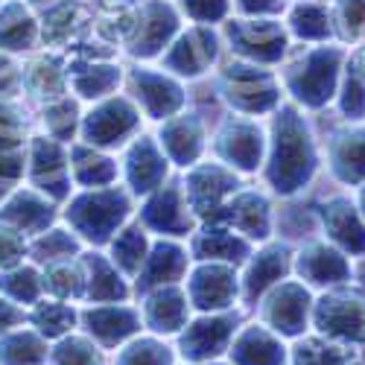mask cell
<instances>
[{
	"mask_svg": "<svg viewBox=\"0 0 365 365\" xmlns=\"http://www.w3.org/2000/svg\"><path fill=\"white\" fill-rule=\"evenodd\" d=\"M21 255V240L12 231H0V263H12Z\"/></svg>",
	"mask_w": 365,
	"mask_h": 365,
	"instance_id": "60d3db41",
	"label": "cell"
},
{
	"mask_svg": "<svg viewBox=\"0 0 365 365\" xmlns=\"http://www.w3.org/2000/svg\"><path fill=\"white\" fill-rule=\"evenodd\" d=\"M185 272V252L170 246V242H161V246L152 252L149 266L143 272V284L140 287H152V284H167L173 278H178Z\"/></svg>",
	"mask_w": 365,
	"mask_h": 365,
	"instance_id": "603a6c76",
	"label": "cell"
},
{
	"mask_svg": "<svg viewBox=\"0 0 365 365\" xmlns=\"http://www.w3.org/2000/svg\"><path fill=\"white\" fill-rule=\"evenodd\" d=\"M138 313L129 307H100L85 313V327L103 345H117L138 330Z\"/></svg>",
	"mask_w": 365,
	"mask_h": 365,
	"instance_id": "30bf717a",
	"label": "cell"
},
{
	"mask_svg": "<svg viewBox=\"0 0 365 365\" xmlns=\"http://www.w3.org/2000/svg\"><path fill=\"white\" fill-rule=\"evenodd\" d=\"M316 324L327 336L365 342V298L345 292L324 298L316 307Z\"/></svg>",
	"mask_w": 365,
	"mask_h": 365,
	"instance_id": "3957f363",
	"label": "cell"
},
{
	"mask_svg": "<svg viewBox=\"0 0 365 365\" xmlns=\"http://www.w3.org/2000/svg\"><path fill=\"white\" fill-rule=\"evenodd\" d=\"M82 287V278L76 269H68V266H58L50 272V289L58 292V295H76Z\"/></svg>",
	"mask_w": 365,
	"mask_h": 365,
	"instance_id": "74e56055",
	"label": "cell"
},
{
	"mask_svg": "<svg viewBox=\"0 0 365 365\" xmlns=\"http://www.w3.org/2000/svg\"><path fill=\"white\" fill-rule=\"evenodd\" d=\"M220 149L231 164H237L242 170H255L260 161V152H263V140L255 126L237 123V126L225 129V135L220 138Z\"/></svg>",
	"mask_w": 365,
	"mask_h": 365,
	"instance_id": "5bb4252c",
	"label": "cell"
},
{
	"mask_svg": "<svg viewBox=\"0 0 365 365\" xmlns=\"http://www.w3.org/2000/svg\"><path fill=\"white\" fill-rule=\"evenodd\" d=\"M47 359V345L36 333H15L0 345V365H41Z\"/></svg>",
	"mask_w": 365,
	"mask_h": 365,
	"instance_id": "7402d4cb",
	"label": "cell"
},
{
	"mask_svg": "<svg viewBox=\"0 0 365 365\" xmlns=\"http://www.w3.org/2000/svg\"><path fill=\"white\" fill-rule=\"evenodd\" d=\"M237 322L231 316H205L187 327L181 336V351L187 359H210L228 348Z\"/></svg>",
	"mask_w": 365,
	"mask_h": 365,
	"instance_id": "5b68a950",
	"label": "cell"
},
{
	"mask_svg": "<svg viewBox=\"0 0 365 365\" xmlns=\"http://www.w3.org/2000/svg\"><path fill=\"white\" fill-rule=\"evenodd\" d=\"M231 222L249 237H266L269 228V207L260 196H240L231 205Z\"/></svg>",
	"mask_w": 365,
	"mask_h": 365,
	"instance_id": "cb8c5ba5",
	"label": "cell"
},
{
	"mask_svg": "<svg viewBox=\"0 0 365 365\" xmlns=\"http://www.w3.org/2000/svg\"><path fill=\"white\" fill-rule=\"evenodd\" d=\"M231 103H237L246 111H263L275 103V88L266 82V76H252V79H237L231 85Z\"/></svg>",
	"mask_w": 365,
	"mask_h": 365,
	"instance_id": "d4e9b609",
	"label": "cell"
},
{
	"mask_svg": "<svg viewBox=\"0 0 365 365\" xmlns=\"http://www.w3.org/2000/svg\"><path fill=\"white\" fill-rule=\"evenodd\" d=\"M185 319H187V298L178 289H161L146 304V322L152 324V330L173 333L185 327Z\"/></svg>",
	"mask_w": 365,
	"mask_h": 365,
	"instance_id": "e0dca14e",
	"label": "cell"
},
{
	"mask_svg": "<svg viewBox=\"0 0 365 365\" xmlns=\"http://www.w3.org/2000/svg\"><path fill=\"white\" fill-rule=\"evenodd\" d=\"M295 365H354L345 348L322 339H307L295 348Z\"/></svg>",
	"mask_w": 365,
	"mask_h": 365,
	"instance_id": "4316f807",
	"label": "cell"
},
{
	"mask_svg": "<svg viewBox=\"0 0 365 365\" xmlns=\"http://www.w3.org/2000/svg\"><path fill=\"white\" fill-rule=\"evenodd\" d=\"M117 365H173V354L155 339H140L117 356Z\"/></svg>",
	"mask_w": 365,
	"mask_h": 365,
	"instance_id": "f1b7e54d",
	"label": "cell"
},
{
	"mask_svg": "<svg viewBox=\"0 0 365 365\" xmlns=\"http://www.w3.org/2000/svg\"><path fill=\"white\" fill-rule=\"evenodd\" d=\"M164 146L178 164H190L202 149V132L196 120H175L164 132Z\"/></svg>",
	"mask_w": 365,
	"mask_h": 365,
	"instance_id": "44dd1931",
	"label": "cell"
},
{
	"mask_svg": "<svg viewBox=\"0 0 365 365\" xmlns=\"http://www.w3.org/2000/svg\"><path fill=\"white\" fill-rule=\"evenodd\" d=\"M18 319H21V316H18V310L0 301V330H6V327H9V324H15Z\"/></svg>",
	"mask_w": 365,
	"mask_h": 365,
	"instance_id": "ee69618b",
	"label": "cell"
},
{
	"mask_svg": "<svg viewBox=\"0 0 365 365\" xmlns=\"http://www.w3.org/2000/svg\"><path fill=\"white\" fill-rule=\"evenodd\" d=\"M196 252L202 257H222V260H240V257H246L249 246L242 242L240 237L228 234V231H207L199 237L196 242Z\"/></svg>",
	"mask_w": 365,
	"mask_h": 365,
	"instance_id": "484cf974",
	"label": "cell"
},
{
	"mask_svg": "<svg viewBox=\"0 0 365 365\" xmlns=\"http://www.w3.org/2000/svg\"><path fill=\"white\" fill-rule=\"evenodd\" d=\"M76 178L82 185H106L114 178V164L91 152H76Z\"/></svg>",
	"mask_w": 365,
	"mask_h": 365,
	"instance_id": "1f68e13d",
	"label": "cell"
},
{
	"mask_svg": "<svg viewBox=\"0 0 365 365\" xmlns=\"http://www.w3.org/2000/svg\"><path fill=\"white\" fill-rule=\"evenodd\" d=\"M359 205H362V214H365V187H362V196H359Z\"/></svg>",
	"mask_w": 365,
	"mask_h": 365,
	"instance_id": "f6af8a7d",
	"label": "cell"
},
{
	"mask_svg": "<svg viewBox=\"0 0 365 365\" xmlns=\"http://www.w3.org/2000/svg\"><path fill=\"white\" fill-rule=\"evenodd\" d=\"M307 310H310V295L298 284H284L266 304V322L281 330L284 336H298L307 327Z\"/></svg>",
	"mask_w": 365,
	"mask_h": 365,
	"instance_id": "8992f818",
	"label": "cell"
},
{
	"mask_svg": "<svg viewBox=\"0 0 365 365\" xmlns=\"http://www.w3.org/2000/svg\"><path fill=\"white\" fill-rule=\"evenodd\" d=\"M135 82H138V91H140L138 97H140V103L146 106V111L152 117H164V114H170L181 106V91L173 82H167L161 76H152V73H138Z\"/></svg>",
	"mask_w": 365,
	"mask_h": 365,
	"instance_id": "d6986e66",
	"label": "cell"
},
{
	"mask_svg": "<svg viewBox=\"0 0 365 365\" xmlns=\"http://www.w3.org/2000/svg\"><path fill=\"white\" fill-rule=\"evenodd\" d=\"M287 266H289L287 249H269V252L257 255L255 263L249 266V275H246V298L255 301L260 292H266L275 281H281Z\"/></svg>",
	"mask_w": 365,
	"mask_h": 365,
	"instance_id": "ac0fdd59",
	"label": "cell"
},
{
	"mask_svg": "<svg viewBox=\"0 0 365 365\" xmlns=\"http://www.w3.org/2000/svg\"><path fill=\"white\" fill-rule=\"evenodd\" d=\"M298 269H301V278H307L310 284H319V287L351 278V266L345 263V257L327 246H310L301 255Z\"/></svg>",
	"mask_w": 365,
	"mask_h": 365,
	"instance_id": "7c38bea8",
	"label": "cell"
},
{
	"mask_svg": "<svg viewBox=\"0 0 365 365\" xmlns=\"http://www.w3.org/2000/svg\"><path fill=\"white\" fill-rule=\"evenodd\" d=\"M345 18L351 21L348 26L354 29V33H356V29H362L365 26V0H351L348 9H345Z\"/></svg>",
	"mask_w": 365,
	"mask_h": 365,
	"instance_id": "7bdbcfd3",
	"label": "cell"
},
{
	"mask_svg": "<svg viewBox=\"0 0 365 365\" xmlns=\"http://www.w3.org/2000/svg\"><path fill=\"white\" fill-rule=\"evenodd\" d=\"M129 202L123 193L117 190H103V193H91L85 199H79L71 210V217L76 222L79 231H85V237L91 240H106L114 225L126 217Z\"/></svg>",
	"mask_w": 365,
	"mask_h": 365,
	"instance_id": "7a4b0ae2",
	"label": "cell"
},
{
	"mask_svg": "<svg viewBox=\"0 0 365 365\" xmlns=\"http://www.w3.org/2000/svg\"><path fill=\"white\" fill-rule=\"evenodd\" d=\"M187 202L181 199V193L175 187L158 193L155 199H152L143 210V220L158 228V231H170V234H181L190 228V214H187Z\"/></svg>",
	"mask_w": 365,
	"mask_h": 365,
	"instance_id": "4fadbf2b",
	"label": "cell"
},
{
	"mask_svg": "<svg viewBox=\"0 0 365 365\" xmlns=\"http://www.w3.org/2000/svg\"><path fill=\"white\" fill-rule=\"evenodd\" d=\"M336 53H316L307 58L298 73H289V88L295 91V97L304 100L307 106H322L330 100L333 85H336Z\"/></svg>",
	"mask_w": 365,
	"mask_h": 365,
	"instance_id": "277c9868",
	"label": "cell"
},
{
	"mask_svg": "<svg viewBox=\"0 0 365 365\" xmlns=\"http://www.w3.org/2000/svg\"><path fill=\"white\" fill-rule=\"evenodd\" d=\"M164 173H167V164H164L161 152L146 138L138 140V146L129 152V181H132V187L138 193H146V190L161 185Z\"/></svg>",
	"mask_w": 365,
	"mask_h": 365,
	"instance_id": "9a60e30c",
	"label": "cell"
},
{
	"mask_svg": "<svg viewBox=\"0 0 365 365\" xmlns=\"http://www.w3.org/2000/svg\"><path fill=\"white\" fill-rule=\"evenodd\" d=\"M234 272L225 266H202L190 281V298L202 310H222L237 295Z\"/></svg>",
	"mask_w": 365,
	"mask_h": 365,
	"instance_id": "ba28073f",
	"label": "cell"
},
{
	"mask_svg": "<svg viewBox=\"0 0 365 365\" xmlns=\"http://www.w3.org/2000/svg\"><path fill=\"white\" fill-rule=\"evenodd\" d=\"M313 167H316V152L307 129L292 111H284L275 129V149H272V164H269L272 185L281 193H292L310 178Z\"/></svg>",
	"mask_w": 365,
	"mask_h": 365,
	"instance_id": "6da1fadb",
	"label": "cell"
},
{
	"mask_svg": "<svg viewBox=\"0 0 365 365\" xmlns=\"http://www.w3.org/2000/svg\"><path fill=\"white\" fill-rule=\"evenodd\" d=\"M36 324L47 333V336H62V333L73 324V310H68L65 304H44L36 313Z\"/></svg>",
	"mask_w": 365,
	"mask_h": 365,
	"instance_id": "836d02e7",
	"label": "cell"
},
{
	"mask_svg": "<svg viewBox=\"0 0 365 365\" xmlns=\"http://www.w3.org/2000/svg\"><path fill=\"white\" fill-rule=\"evenodd\" d=\"M135 126H138V111H135L126 100H114V103L97 108L94 114L88 117L85 138H88L91 143L111 146V143L123 140Z\"/></svg>",
	"mask_w": 365,
	"mask_h": 365,
	"instance_id": "52a82bcc",
	"label": "cell"
},
{
	"mask_svg": "<svg viewBox=\"0 0 365 365\" xmlns=\"http://www.w3.org/2000/svg\"><path fill=\"white\" fill-rule=\"evenodd\" d=\"M71 252H76V242L68 237V234H62V231H53V234H47L41 242H38V255H44V257H65V255H71Z\"/></svg>",
	"mask_w": 365,
	"mask_h": 365,
	"instance_id": "f35d334b",
	"label": "cell"
},
{
	"mask_svg": "<svg viewBox=\"0 0 365 365\" xmlns=\"http://www.w3.org/2000/svg\"><path fill=\"white\" fill-rule=\"evenodd\" d=\"M143 255H146V237L138 228H132V231L117 237V242H114V260L123 269L135 272L143 263Z\"/></svg>",
	"mask_w": 365,
	"mask_h": 365,
	"instance_id": "4dcf8cb0",
	"label": "cell"
},
{
	"mask_svg": "<svg viewBox=\"0 0 365 365\" xmlns=\"http://www.w3.org/2000/svg\"><path fill=\"white\" fill-rule=\"evenodd\" d=\"M88 295L94 301H117V298L126 295V287H123V281H120V275L100 257L91 260V287H88Z\"/></svg>",
	"mask_w": 365,
	"mask_h": 365,
	"instance_id": "83f0119b",
	"label": "cell"
},
{
	"mask_svg": "<svg viewBox=\"0 0 365 365\" xmlns=\"http://www.w3.org/2000/svg\"><path fill=\"white\" fill-rule=\"evenodd\" d=\"M6 217L24 228H33V225H44V220H50V207L44 202H38L36 196H24L6 210Z\"/></svg>",
	"mask_w": 365,
	"mask_h": 365,
	"instance_id": "d6a6232c",
	"label": "cell"
},
{
	"mask_svg": "<svg viewBox=\"0 0 365 365\" xmlns=\"http://www.w3.org/2000/svg\"><path fill=\"white\" fill-rule=\"evenodd\" d=\"M295 29L301 36H310V38H322L327 36V15L319 6H301L295 12Z\"/></svg>",
	"mask_w": 365,
	"mask_h": 365,
	"instance_id": "e575fe53",
	"label": "cell"
},
{
	"mask_svg": "<svg viewBox=\"0 0 365 365\" xmlns=\"http://www.w3.org/2000/svg\"><path fill=\"white\" fill-rule=\"evenodd\" d=\"M234 365H284V348L263 327H249L240 333L231 348Z\"/></svg>",
	"mask_w": 365,
	"mask_h": 365,
	"instance_id": "9c48e42d",
	"label": "cell"
},
{
	"mask_svg": "<svg viewBox=\"0 0 365 365\" xmlns=\"http://www.w3.org/2000/svg\"><path fill=\"white\" fill-rule=\"evenodd\" d=\"M53 365H103V354L88 339H65L53 351Z\"/></svg>",
	"mask_w": 365,
	"mask_h": 365,
	"instance_id": "f546056e",
	"label": "cell"
},
{
	"mask_svg": "<svg viewBox=\"0 0 365 365\" xmlns=\"http://www.w3.org/2000/svg\"><path fill=\"white\" fill-rule=\"evenodd\" d=\"M324 225L339 246L354 255H365V222L351 202H330L324 207Z\"/></svg>",
	"mask_w": 365,
	"mask_h": 365,
	"instance_id": "8fae6325",
	"label": "cell"
},
{
	"mask_svg": "<svg viewBox=\"0 0 365 365\" xmlns=\"http://www.w3.org/2000/svg\"><path fill=\"white\" fill-rule=\"evenodd\" d=\"M187 6H190L193 15L210 18V15H220L222 12V0H187Z\"/></svg>",
	"mask_w": 365,
	"mask_h": 365,
	"instance_id": "b9f144b4",
	"label": "cell"
},
{
	"mask_svg": "<svg viewBox=\"0 0 365 365\" xmlns=\"http://www.w3.org/2000/svg\"><path fill=\"white\" fill-rule=\"evenodd\" d=\"M114 79H117V73H114L111 68H103V71H97V73L79 79V91H82L85 97H103L106 91L114 85Z\"/></svg>",
	"mask_w": 365,
	"mask_h": 365,
	"instance_id": "ab89813d",
	"label": "cell"
},
{
	"mask_svg": "<svg viewBox=\"0 0 365 365\" xmlns=\"http://www.w3.org/2000/svg\"><path fill=\"white\" fill-rule=\"evenodd\" d=\"M231 175L222 173L220 167H205V170H196L190 175V202L199 214H210L217 210L222 196L231 190Z\"/></svg>",
	"mask_w": 365,
	"mask_h": 365,
	"instance_id": "2e32d148",
	"label": "cell"
},
{
	"mask_svg": "<svg viewBox=\"0 0 365 365\" xmlns=\"http://www.w3.org/2000/svg\"><path fill=\"white\" fill-rule=\"evenodd\" d=\"M342 111L348 117H362L365 114V79L351 71L345 82V94H342Z\"/></svg>",
	"mask_w": 365,
	"mask_h": 365,
	"instance_id": "d590c367",
	"label": "cell"
},
{
	"mask_svg": "<svg viewBox=\"0 0 365 365\" xmlns=\"http://www.w3.org/2000/svg\"><path fill=\"white\" fill-rule=\"evenodd\" d=\"M4 289H9L15 298H26V301H33V298H36V292H38L36 272H29V269L15 272V275L4 278Z\"/></svg>",
	"mask_w": 365,
	"mask_h": 365,
	"instance_id": "8d00e7d4",
	"label": "cell"
},
{
	"mask_svg": "<svg viewBox=\"0 0 365 365\" xmlns=\"http://www.w3.org/2000/svg\"><path fill=\"white\" fill-rule=\"evenodd\" d=\"M333 170L342 181L365 178V132L336 138V143H333Z\"/></svg>",
	"mask_w": 365,
	"mask_h": 365,
	"instance_id": "ffe728a7",
	"label": "cell"
}]
</instances>
